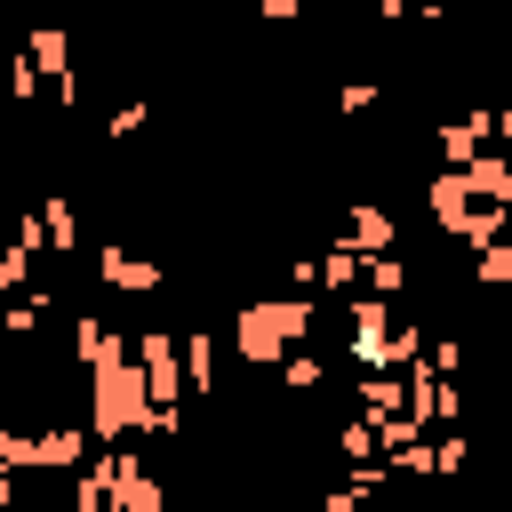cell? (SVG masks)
<instances>
[{
    "mask_svg": "<svg viewBox=\"0 0 512 512\" xmlns=\"http://www.w3.org/2000/svg\"><path fill=\"white\" fill-rule=\"evenodd\" d=\"M344 320H352V360H360V376H416V368H424V344H432V336H424L400 304L352 296Z\"/></svg>",
    "mask_w": 512,
    "mask_h": 512,
    "instance_id": "cell-1",
    "label": "cell"
},
{
    "mask_svg": "<svg viewBox=\"0 0 512 512\" xmlns=\"http://www.w3.org/2000/svg\"><path fill=\"white\" fill-rule=\"evenodd\" d=\"M144 424H152V384H144L136 344H128L120 360L88 368V432L104 448H128V440H144Z\"/></svg>",
    "mask_w": 512,
    "mask_h": 512,
    "instance_id": "cell-2",
    "label": "cell"
},
{
    "mask_svg": "<svg viewBox=\"0 0 512 512\" xmlns=\"http://www.w3.org/2000/svg\"><path fill=\"white\" fill-rule=\"evenodd\" d=\"M312 296H256V304H240V320H232V352L248 360V368H288L296 360V344L312 336Z\"/></svg>",
    "mask_w": 512,
    "mask_h": 512,
    "instance_id": "cell-3",
    "label": "cell"
},
{
    "mask_svg": "<svg viewBox=\"0 0 512 512\" xmlns=\"http://www.w3.org/2000/svg\"><path fill=\"white\" fill-rule=\"evenodd\" d=\"M88 456V432L80 424H56V432H0V472H56V464H80Z\"/></svg>",
    "mask_w": 512,
    "mask_h": 512,
    "instance_id": "cell-4",
    "label": "cell"
},
{
    "mask_svg": "<svg viewBox=\"0 0 512 512\" xmlns=\"http://www.w3.org/2000/svg\"><path fill=\"white\" fill-rule=\"evenodd\" d=\"M136 368H144V384H152V408H176L184 400V328H144L136 336Z\"/></svg>",
    "mask_w": 512,
    "mask_h": 512,
    "instance_id": "cell-5",
    "label": "cell"
},
{
    "mask_svg": "<svg viewBox=\"0 0 512 512\" xmlns=\"http://www.w3.org/2000/svg\"><path fill=\"white\" fill-rule=\"evenodd\" d=\"M112 512H168V488H160V472L144 464L136 440L112 448Z\"/></svg>",
    "mask_w": 512,
    "mask_h": 512,
    "instance_id": "cell-6",
    "label": "cell"
},
{
    "mask_svg": "<svg viewBox=\"0 0 512 512\" xmlns=\"http://www.w3.org/2000/svg\"><path fill=\"white\" fill-rule=\"evenodd\" d=\"M424 216H432L448 240H464V224L480 216V200H472V176H464V168H440V176L424 184Z\"/></svg>",
    "mask_w": 512,
    "mask_h": 512,
    "instance_id": "cell-7",
    "label": "cell"
},
{
    "mask_svg": "<svg viewBox=\"0 0 512 512\" xmlns=\"http://www.w3.org/2000/svg\"><path fill=\"white\" fill-rule=\"evenodd\" d=\"M432 136H440L448 168H472V160L488 152V136H496V112H488V104H480V112H456V120H440Z\"/></svg>",
    "mask_w": 512,
    "mask_h": 512,
    "instance_id": "cell-8",
    "label": "cell"
},
{
    "mask_svg": "<svg viewBox=\"0 0 512 512\" xmlns=\"http://www.w3.org/2000/svg\"><path fill=\"white\" fill-rule=\"evenodd\" d=\"M392 240H400L392 208H376V200H352V208H344V248H352V256H392Z\"/></svg>",
    "mask_w": 512,
    "mask_h": 512,
    "instance_id": "cell-9",
    "label": "cell"
},
{
    "mask_svg": "<svg viewBox=\"0 0 512 512\" xmlns=\"http://www.w3.org/2000/svg\"><path fill=\"white\" fill-rule=\"evenodd\" d=\"M96 280H104V288H120V296H152V288H160L168 272H160L152 256H128V248H104V256H96Z\"/></svg>",
    "mask_w": 512,
    "mask_h": 512,
    "instance_id": "cell-10",
    "label": "cell"
},
{
    "mask_svg": "<svg viewBox=\"0 0 512 512\" xmlns=\"http://www.w3.org/2000/svg\"><path fill=\"white\" fill-rule=\"evenodd\" d=\"M72 352H80V368H104V360H120V352H128V336H120L112 320L80 312V320H72Z\"/></svg>",
    "mask_w": 512,
    "mask_h": 512,
    "instance_id": "cell-11",
    "label": "cell"
},
{
    "mask_svg": "<svg viewBox=\"0 0 512 512\" xmlns=\"http://www.w3.org/2000/svg\"><path fill=\"white\" fill-rule=\"evenodd\" d=\"M32 216H40V240H48L56 256H72V248H80V208H72L64 192H48V200H40Z\"/></svg>",
    "mask_w": 512,
    "mask_h": 512,
    "instance_id": "cell-12",
    "label": "cell"
},
{
    "mask_svg": "<svg viewBox=\"0 0 512 512\" xmlns=\"http://www.w3.org/2000/svg\"><path fill=\"white\" fill-rule=\"evenodd\" d=\"M464 176H472V200H488V208H512V152H480Z\"/></svg>",
    "mask_w": 512,
    "mask_h": 512,
    "instance_id": "cell-13",
    "label": "cell"
},
{
    "mask_svg": "<svg viewBox=\"0 0 512 512\" xmlns=\"http://www.w3.org/2000/svg\"><path fill=\"white\" fill-rule=\"evenodd\" d=\"M320 288H328V296H360V288H368V256H352V248L336 240V248L320 256Z\"/></svg>",
    "mask_w": 512,
    "mask_h": 512,
    "instance_id": "cell-14",
    "label": "cell"
},
{
    "mask_svg": "<svg viewBox=\"0 0 512 512\" xmlns=\"http://www.w3.org/2000/svg\"><path fill=\"white\" fill-rule=\"evenodd\" d=\"M216 360H224V344L192 320V328H184V376H192V392H216Z\"/></svg>",
    "mask_w": 512,
    "mask_h": 512,
    "instance_id": "cell-15",
    "label": "cell"
},
{
    "mask_svg": "<svg viewBox=\"0 0 512 512\" xmlns=\"http://www.w3.org/2000/svg\"><path fill=\"white\" fill-rule=\"evenodd\" d=\"M72 512H112V448H96V464L72 488Z\"/></svg>",
    "mask_w": 512,
    "mask_h": 512,
    "instance_id": "cell-16",
    "label": "cell"
},
{
    "mask_svg": "<svg viewBox=\"0 0 512 512\" xmlns=\"http://www.w3.org/2000/svg\"><path fill=\"white\" fill-rule=\"evenodd\" d=\"M32 64H40V80L48 88H72L80 72H72V56H64V32H32Z\"/></svg>",
    "mask_w": 512,
    "mask_h": 512,
    "instance_id": "cell-17",
    "label": "cell"
},
{
    "mask_svg": "<svg viewBox=\"0 0 512 512\" xmlns=\"http://www.w3.org/2000/svg\"><path fill=\"white\" fill-rule=\"evenodd\" d=\"M368 296H384V304L408 296V264L400 256H368Z\"/></svg>",
    "mask_w": 512,
    "mask_h": 512,
    "instance_id": "cell-18",
    "label": "cell"
},
{
    "mask_svg": "<svg viewBox=\"0 0 512 512\" xmlns=\"http://www.w3.org/2000/svg\"><path fill=\"white\" fill-rule=\"evenodd\" d=\"M464 456H472V440H464V432H432V480H456V472H464Z\"/></svg>",
    "mask_w": 512,
    "mask_h": 512,
    "instance_id": "cell-19",
    "label": "cell"
},
{
    "mask_svg": "<svg viewBox=\"0 0 512 512\" xmlns=\"http://www.w3.org/2000/svg\"><path fill=\"white\" fill-rule=\"evenodd\" d=\"M464 360H472L464 336H432V344H424V368H432V376H464Z\"/></svg>",
    "mask_w": 512,
    "mask_h": 512,
    "instance_id": "cell-20",
    "label": "cell"
},
{
    "mask_svg": "<svg viewBox=\"0 0 512 512\" xmlns=\"http://www.w3.org/2000/svg\"><path fill=\"white\" fill-rule=\"evenodd\" d=\"M472 280L480 288H512V240H496L488 256H472Z\"/></svg>",
    "mask_w": 512,
    "mask_h": 512,
    "instance_id": "cell-21",
    "label": "cell"
},
{
    "mask_svg": "<svg viewBox=\"0 0 512 512\" xmlns=\"http://www.w3.org/2000/svg\"><path fill=\"white\" fill-rule=\"evenodd\" d=\"M40 312H48V296H8V320H0V328H8V336H32Z\"/></svg>",
    "mask_w": 512,
    "mask_h": 512,
    "instance_id": "cell-22",
    "label": "cell"
},
{
    "mask_svg": "<svg viewBox=\"0 0 512 512\" xmlns=\"http://www.w3.org/2000/svg\"><path fill=\"white\" fill-rule=\"evenodd\" d=\"M280 384H288V392H320V384H328V368H320L312 352H296V360L280 368Z\"/></svg>",
    "mask_w": 512,
    "mask_h": 512,
    "instance_id": "cell-23",
    "label": "cell"
},
{
    "mask_svg": "<svg viewBox=\"0 0 512 512\" xmlns=\"http://www.w3.org/2000/svg\"><path fill=\"white\" fill-rule=\"evenodd\" d=\"M336 112H344V120L376 112V80H344V88H336Z\"/></svg>",
    "mask_w": 512,
    "mask_h": 512,
    "instance_id": "cell-24",
    "label": "cell"
},
{
    "mask_svg": "<svg viewBox=\"0 0 512 512\" xmlns=\"http://www.w3.org/2000/svg\"><path fill=\"white\" fill-rule=\"evenodd\" d=\"M24 280H32V248H8V256H0V288L24 296Z\"/></svg>",
    "mask_w": 512,
    "mask_h": 512,
    "instance_id": "cell-25",
    "label": "cell"
},
{
    "mask_svg": "<svg viewBox=\"0 0 512 512\" xmlns=\"http://www.w3.org/2000/svg\"><path fill=\"white\" fill-rule=\"evenodd\" d=\"M144 120H152V104H120V112H112V136H120V144H128V136H136V128H144Z\"/></svg>",
    "mask_w": 512,
    "mask_h": 512,
    "instance_id": "cell-26",
    "label": "cell"
},
{
    "mask_svg": "<svg viewBox=\"0 0 512 512\" xmlns=\"http://www.w3.org/2000/svg\"><path fill=\"white\" fill-rule=\"evenodd\" d=\"M8 88H16V104H24V96H40V64H32V56H24V64H16V72H8Z\"/></svg>",
    "mask_w": 512,
    "mask_h": 512,
    "instance_id": "cell-27",
    "label": "cell"
},
{
    "mask_svg": "<svg viewBox=\"0 0 512 512\" xmlns=\"http://www.w3.org/2000/svg\"><path fill=\"white\" fill-rule=\"evenodd\" d=\"M360 504H368V496H352V488H328V496H320L312 512H360Z\"/></svg>",
    "mask_w": 512,
    "mask_h": 512,
    "instance_id": "cell-28",
    "label": "cell"
},
{
    "mask_svg": "<svg viewBox=\"0 0 512 512\" xmlns=\"http://www.w3.org/2000/svg\"><path fill=\"white\" fill-rule=\"evenodd\" d=\"M496 136H504V152H512V96L496 104Z\"/></svg>",
    "mask_w": 512,
    "mask_h": 512,
    "instance_id": "cell-29",
    "label": "cell"
}]
</instances>
